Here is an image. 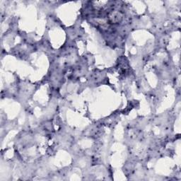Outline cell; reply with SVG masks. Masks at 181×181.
Here are the masks:
<instances>
[{"label":"cell","instance_id":"1","mask_svg":"<svg viewBox=\"0 0 181 181\" xmlns=\"http://www.w3.org/2000/svg\"><path fill=\"white\" fill-rule=\"evenodd\" d=\"M122 20V15L118 12H112L109 16V21L111 24H117Z\"/></svg>","mask_w":181,"mask_h":181}]
</instances>
